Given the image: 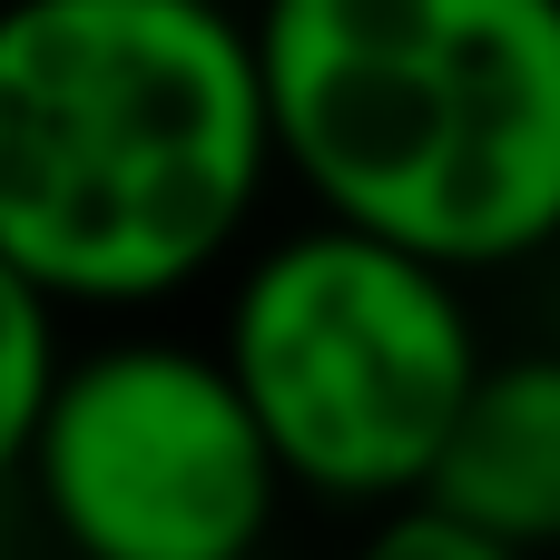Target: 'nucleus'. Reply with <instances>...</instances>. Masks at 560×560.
<instances>
[{
	"instance_id": "f257e3e1",
	"label": "nucleus",
	"mask_w": 560,
	"mask_h": 560,
	"mask_svg": "<svg viewBox=\"0 0 560 560\" xmlns=\"http://www.w3.org/2000/svg\"><path fill=\"white\" fill-rule=\"evenodd\" d=\"M276 187L226 0H0V256L69 315L217 276Z\"/></svg>"
},
{
	"instance_id": "f03ea898",
	"label": "nucleus",
	"mask_w": 560,
	"mask_h": 560,
	"mask_svg": "<svg viewBox=\"0 0 560 560\" xmlns=\"http://www.w3.org/2000/svg\"><path fill=\"white\" fill-rule=\"evenodd\" d=\"M246 49L315 217L453 276L560 246V0H256Z\"/></svg>"
},
{
	"instance_id": "7ed1b4c3",
	"label": "nucleus",
	"mask_w": 560,
	"mask_h": 560,
	"mask_svg": "<svg viewBox=\"0 0 560 560\" xmlns=\"http://www.w3.org/2000/svg\"><path fill=\"white\" fill-rule=\"evenodd\" d=\"M482 325L453 266L364 226H295L236 266L217 364L236 374L285 492L404 502L482 364Z\"/></svg>"
},
{
	"instance_id": "20e7f679",
	"label": "nucleus",
	"mask_w": 560,
	"mask_h": 560,
	"mask_svg": "<svg viewBox=\"0 0 560 560\" xmlns=\"http://www.w3.org/2000/svg\"><path fill=\"white\" fill-rule=\"evenodd\" d=\"M20 482L69 560H256L285 502L236 374L177 335L59 354Z\"/></svg>"
},
{
	"instance_id": "39448f33",
	"label": "nucleus",
	"mask_w": 560,
	"mask_h": 560,
	"mask_svg": "<svg viewBox=\"0 0 560 560\" xmlns=\"http://www.w3.org/2000/svg\"><path fill=\"white\" fill-rule=\"evenodd\" d=\"M413 492L532 560L560 551V345L472 364V384H463Z\"/></svg>"
},
{
	"instance_id": "423d86ee",
	"label": "nucleus",
	"mask_w": 560,
	"mask_h": 560,
	"mask_svg": "<svg viewBox=\"0 0 560 560\" xmlns=\"http://www.w3.org/2000/svg\"><path fill=\"white\" fill-rule=\"evenodd\" d=\"M49 374H59V305L0 256V482H20V453H30Z\"/></svg>"
},
{
	"instance_id": "0eeeda50",
	"label": "nucleus",
	"mask_w": 560,
	"mask_h": 560,
	"mask_svg": "<svg viewBox=\"0 0 560 560\" xmlns=\"http://www.w3.org/2000/svg\"><path fill=\"white\" fill-rule=\"evenodd\" d=\"M354 560H532V551H512V541H492V532L453 522L443 502L404 492V502H384V522L354 541Z\"/></svg>"
}]
</instances>
